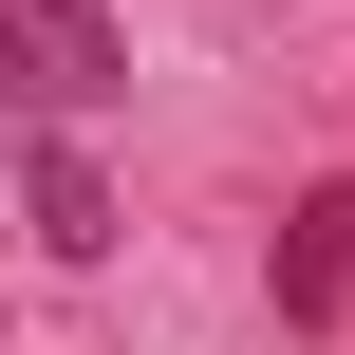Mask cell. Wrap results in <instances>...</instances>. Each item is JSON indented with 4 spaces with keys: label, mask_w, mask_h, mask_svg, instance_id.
<instances>
[{
    "label": "cell",
    "mask_w": 355,
    "mask_h": 355,
    "mask_svg": "<svg viewBox=\"0 0 355 355\" xmlns=\"http://www.w3.org/2000/svg\"><path fill=\"white\" fill-rule=\"evenodd\" d=\"M94 94H131L112 19H94V0H0V131H19V112H94Z\"/></svg>",
    "instance_id": "obj_1"
},
{
    "label": "cell",
    "mask_w": 355,
    "mask_h": 355,
    "mask_svg": "<svg viewBox=\"0 0 355 355\" xmlns=\"http://www.w3.org/2000/svg\"><path fill=\"white\" fill-rule=\"evenodd\" d=\"M337 300H355V168L281 225V318H337Z\"/></svg>",
    "instance_id": "obj_2"
},
{
    "label": "cell",
    "mask_w": 355,
    "mask_h": 355,
    "mask_svg": "<svg viewBox=\"0 0 355 355\" xmlns=\"http://www.w3.org/2000/svg\"><path fill=\"white\" fill-rule=\"evenodd\" d=\"M19 187H37V243H56V262H112V187H94L75 150H19Z\"/></svg>",
    "instance_id": "obj_3"
}]
</instances>
